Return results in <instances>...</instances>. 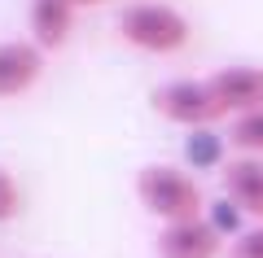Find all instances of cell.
<instances>
[{"instance_id": "6da1fadb", "label": "cell", "mask_w": 263, "mask_h": 258, "mask_svg": "<svg viewBox=\"0 0 263 258\" xmlns=\"http://www.w3.org/2000/svg\"><path fill=\"white\" fill-rule=\"evenodd\" d=\"M136 202L162 223H184L206 214V197H202L197 180L167 162H149L136 171Z\"/></svg>"}, {"instance_id": "7a4b0ae2", "label": "cell", "mask_w": 263, "mask_h": 258, "mask_svg": "<svg viewBox=\"0 0 263 258\" xmlns=\"http://www.w3.org/2000/svg\"><path fill=\"white\" fill-rule=\"evenodd\" d=\"M119 35L127 39L132 48H141V53L167 57V53L189 48L193 22H189L176 5H167V0H136V5H127V9L119 13Z\"/></svg>"}, {"instance_id": "3957f363", "label": "cell", "mask_w": 263, "mask_h": 258, "mask_svg": "<svg viewBox=\"0 0 263 258\" xmlns=\"http://www.w3.org/2000/svg\"><path fill=\"white\" fill-rule=\"evenodd\" d=\"M149 101L167 123L189 127V131H202V127H211V123L224 118L215 92H211V79H171V83H162V88H154Z\"/></svg>"}, {"instance_id": "277c9868", "label": "cell", "mask_w": 263, "mask_h": 258, "mask_svg": "<svg viewBox=\"0 0 263 258\" xmlns=\"http://www.w3.org/2000/svg\"><path fill=\"white\" fill-rule=\"evenodd\" d=\"M224 254V232L202 214L184 223H162L158 232V258H219Z\"/></svg>"}, {"instance_id": "5b68a950", "label": "cell", "mask_w": 263, "mask_h": 258, "mask_svg": "<svg viewBox=\"0 0 263 258\" xmlns=\"http://www.w3.org/2000/svg\"><path fill=\"white\" fill-rule=\"evenodd\" d=\"M211 92H215L224 118H241L250 110H263V66H224V70L206 74Z\"/></svg>"}, {"instance_id": "8992f818", "label": "cell", "mask_w": 263, "mask_h": 258, "mask_svg": "<svg viewBox=\"0 0 263 258\" xmlns=\"http://www.w3.org/2000/svg\"><path fill=\"white\" fill-rule=\"evenodd\" d=\"M44 74V48L35 39H0V101L31 92Z\"/></svg>"}, {"instance_id": "52a82bcc", "label": "cell", "mask_w": 263, "mask_h": 258, "mask_svg": "<svg viewBox=\"0 0 263 258\" xmlns=\"http://www.w3.org/2000/svg\"><path fill=\"white\" fill-rule=\"evenodd\" d=\"M224 193L233 197V206L241 214H250L254 223H263V157H228L219 166Z\"/></svg>"}, {"instance_id": "ba28073f", "label": "cell", "mask_w": 263, "mask_h": 258, "mask_svg": "<svg viewBox=\"0 0 263 258\" xmlns=\"http://www.w3.org/2000/svg\"><path fill=\"white\" fill-rule=\"evenodd\" d=\"M75 0H31L27 9V22H31V39H35L40 48H62L66 39H70V31H75Z\"/></svg>"}, {"instance_id": "9c48e42d", "label": "cell", "mask_w": 263, "mask_h": 258, "mask_svg": "<svg viewBox=\"0 0 263 258\" xmlns=\"http://www.w3.org/2000/svg\"><path fill=\"white\" fill-rule=\"evenodd\" d=\"M228 145L241 157H263V110H250V114H241V118H233Z\"/></svg>"}, {"instance_id": "30bf717a", "label": "cell", "mask_w": 263, "mask_h": 258, "mask_svg": "<svg viewBox=\"0 0 263 258\" xmlns=\"http://www.w3.org/2000/svg\"><path fill=\"white\" fill-rule=\"evenodd\" d=\"M219 153H224V145H219V136H211L206 127L202 131H193V136L184 140V157H189V166H219Z\"/></svg>"}, {"instance_id": "8fae6325", "label": "cell", "mask_w": 263, "mask_h": 258, "mask_svg": "<svg viewBox=\"0 0 263 258\" xmlns=\"http://www.w3.org/2000/svg\"><path fill=\"white\" fill-rule=\"evenodd\" d=\"M18 214H22V188H18V180L0 166V223L18 219Z\"/></svg>"}, {"instance_id": "7c38bea8", "label": "cell", "mask_w": 263, "mask_h": 258, "mask_svg": "<svg viewBox=\"0 0 263 258\" xmlns=\"http://www.w3.org/2000/svg\"><path fill=\"white\" fill-rule=\"evenodd\" d=\"M228 258H263V223L237 232L233 245H228Z\"/></svg>"}, {"instance_id": "4fadbf2b", "label": "cell", "mask_w": 263, "mask_h": 258, "mask_svg": "<svg viewBox=\"0 0 263 258\" xmlns=\"http://www.w3.org/2000/svg\"><path fill=\"white\" fill-rule=\"evenodd\" d=\"M97 5H105V0H75V9H97Z\"/></svg>"}]
</instances>
